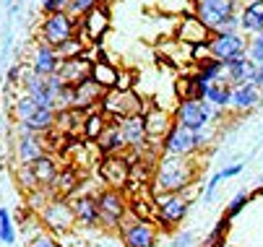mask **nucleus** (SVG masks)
<instances>
[{"instance_id":"obj_39","label":"nucleus","mask_w":263,"mask_h":247,"mask_svg":"<svg viewBox=\"0 0 263 247\" xmlns=\"http://www.w3.org/2000/svg\"><path fill=\"white\" fill-rule=\"evenodd\" d=\"M0 242L3 244L16 242V227H13V216L8 208H0Z\"/></svg>"},{"instance_id":"obj_49","label":"nucleus","mask_w":263,"mask_h":247,"mask_svg":"<svg viewBox=\"0 0 263 247\" xmlns=\"http://www.w3.org/2000/svg\"><path fill=\"white\" fill-rule=\"evenodd\" d=\"M219 182H221V177H219V174H214V177L209 180V185H206V193H203V198H206V200H211V198H214V193H216Z\"/></svg>"},{"instance_id":"obj_6","label":"nucleus","mask_w":263,"mask_h":247,"mask_svg":"<svg viewBox=\"0 0 263 247\" xmlns=\"http://www.w3.org/2000/svg\"><path fill=\"white\" fill-rule=\"evenodd\" d=\"M99 110L107 115V117H133V115H143L148 110V104L130 89V91H118V89H109L104 91L102 101H99Z\"/></svg>"},{"instance_id":"obj_37","label":"nucleus","mask_w":263,"mask_h":247,"mask_svg":"<svg viewBox=\"0 0 263 247\" xmlns=\"http://www.w3.org/2000/svg\"><path fill=\"white\" fill-rule=\"evenodd\" d=\"M230 227H232V219L221 216V219L216 221V227L211 229V234L203 239V247H219V244H227L224 239H227V232H230Z\"/></svg>"},{"instance_id":"obj_40","label":"nucleus","mask_w":263,"mask_h":247,"mask_svg":"<svg viewBox=\"0 0 263 247\" xmlns=\"http://www.w3.org/2000/svg\"><path fill=\"white\" fill-rule=\"evenodd\" d=\"M94 6H99V0H68V8H65V13L70 16V18H81V16H86Z\"/></svg>"},{"instance_id":"obj_17","label":"nucleus","mask_w":263,"mask_h":247,"mask_svg":"<svg viewBox=\"0 0 263 247\" xmlns=\"http://www.w3.org/2000/svg\"><path fill=\"white\" fill-rule=\"evenodd\" d=\"M94 151L99 156H115V154H125V140H123V133H120V125L115 117H109L104 130L97 135L94 140Z\"/></svg>"},{"instance_id":"obj_4","label":"nucleus","mask_w":263,"mask_h":247,"mask_svg":"<svg viewBox=\"0 0 263 247\" xmlns=\"http://www.w3.org/2000/svg\"><path fill=\"white\" fill-rule=\"evenodd\" d=\"M191 200L182 193H157L154 195V224L164 232H172L177 224L185 221Z\"/></svg>"},{"instance_id":"obj_38","label":"nucleus","mask_w":263,"mask_h":247,"mask_svg":"<svg viewBox=\"0 0 263 247\" xmlns=\"http://www.w3.org/2000/svg\"><path fill=\"white\" fill-rule=\"evenodd\" d=\"M50 200H52V195H50L47 188H36V190H29V193H26V205H29L31 214H42V208H45Z\"/></svg>"},{"instance_id":"obj_18","label":"nucleus","mask_w":263,"mask_h":247,"mask_svg":"<svg viewBox=\"0 0 263 247\" xmlns=\"http://www.w3.org/2000/svg\"><path fill=\"white\" fill-rule=\"evenodd\" d=\"M211 37V31L191 13V16H182L177 21V29H175V39L182 42V45H191V47H198V45H206Z\"/></svg>"},{"instance_id":"obj_23","label":"nucleus","mask_w":263,"mask_h":247,"mask_svg":"<svg viewBox=\"0 0 263 247\" xmlns=\"http://www.w3.org/2000/svg\"><path fill=\"white\" fill-rule=\"evenodd\" d=\"M79 182H81V172L76 167H65L58 172V177L52 180V185L47 190L52 198H73L79 193Z\"/></svg>"},{"instance_id":"obj_13","label":"nucleus","mask_w":263,"mask_h":247,"mask_svg":"<svg viewBox=\"0 0 263 247\" xmlns=\"http://www.w3.org/2000/svg\"><path fill=\"white\" fill-rule=\"evenodd\" d=\"M159 149H162V154H170V156H196L198 154L196 133L182 125H172L167 130V135L159 140Z\"/></svg>"},{"instance_id":"obj_3","label":"nucleus","mask_w":263,"mask_h":247,"mask_svg":"<svg viewBox=\"0 0 263 247\" xmlns=\"http://www.w3.org/2000/svg\"><path fill=\"white\" fill-rule=\"evenodd\" d=\"M221 110H216L211 101H193V99H180L172 110V120L175 125H182L187 130H203L206 125H211L214 120H219Z\"/></svg>"},{"instance_id":"obj_25","label":"nucleus","mask_w":263,"mask_h":247,"mask_svg":"<svg viewBox=\"0 0 263 247\" xmlns=\"http://www.w3.org/2000/svg\"><path fill=\"white\" fill-rule=\"evenodd\" d=\"M55 128V110H45V107H36L24 122H16V133H36V135H45Z\"/></svg>"},{"instance_id":"obj_53","label":"nucleus","mask_w":263,"mask_h":247,"mask_svg":"<svg viewBox=\"0 0 263 247\" xmlns=\"http://www.w3.org/2000/svg\"><path fill=\"white\" fill-rule=\"evenodd\" d=\"M0 94H3V89H0Z\"/></svg>"},{"instance_id":"obj_20","label":"nucleus","mask_w":263,"mask_h":247,"mask_svg":"<svg viewBox=\"0 0 263 247\" xmlns=\"http://www.w3.org/2000/svg\"><path fill=\"white\" fill-rule=\"evenodd\" d=\"M58 76H60V81L68 84V86H79V84L89 81V76H91V60H89L86 55L63 60L60 68H58Z\"/></svg>"},{"instance_id":"obj_8","label":"nucleus","mask_w":263,"mask_h":247,"mask_svg":"<svg viewBox=\"0 0 263 247\" xmlns=\"http://www.w3.org/2000/svg\"><path fill=\"white\" fill-rule=\"evenodd\" d=\"M206 50H209V57H214L224 65V63H230L235 57H242L248 52V39L240 31H211V37L206 42Z\"/></svg>"},{"instance_id":"obj_10","label":"nucleus","mask_w":263,"mask_h":247,"mask_svg":"<svg viewBox=\"0 0 263 247\" xmlns=\"http://www.w3.org/2000/svg\"><path fill=\"white\" fill-rule=\"evenodd\" d=\"M120 239L125 247H154L159 239V227L154 224V219H133L128 216L120 224Z\"/></svg>"},{"instance_id":"obj_45","label":"nucleus","mask_w":263,"mask_h":247,"mask_svg":"<svg viewBox=\"0 0 263 247\" xmlns=\"http://www.w3.org/2000/svg\"><path fill=\"white\" fill-rule=\"evenodd\" d=\"M136 86V73H133V70H118V91H130Z\"/></svg>"},{"instance_id":"obj_43","label":"nucleus","mask_w":263,"mask_h":247,"mask_svg":"<svg viewBox=\"0 0 263 247\" xmlns=\"http://www.w3.org/2000/svg\"><path fill=\"white\" fill-rule=\"evenodd\" d=\"M250 203V193H245V190H240L230 203H227V214H224V216H227V219H235L237 214H242V208Z\"/></svg>"},{"instance_id":"obj_16","label":"nucleus","mask_w":263,"mask_h":247,"mask_svg":"<svg viewBox=\"0 0 263 247\" xmlns=\"http://www.w3.org/2000/svg\"><path fill=\"white\" fill-rule=\"evenodd\" d=\"M123 140H125V151H138L143 154L148 146V135H146V122L143 115H133V117H120L118 120Z\"/></svg>"},{"instance_id":"obj_42","label":"nucleus","mask_w":263,"mask_h":247,"mask_svg":"<svg viewBox=\"0 0 263 247\" xmlns=\"http://www.w3.org/2000/svg\"><path fill=\"white\" fill-rule=\"evenodd\" d=\"M248 60H253L255 65L258 63H263V31H258V34H253V37L248 39Z\"/></svg>"},{"instance_id":"obj_41","label":"nucleus","mask_w":263,"mask_h":247,"mask_svg":"<svg viewBox=\"0 0 263 247\" xmlns=\"http://www.w3.org/2000/svg\"><path fill=\"white\" fill-rule=\"evenodd\" d=\"M16 182L21 185V190H24V193L40 188V185H36V177H34V172H31V167H29V164H26V167H16Z\"/></svg>"},{"instance_id":"obj_51","label":"nucleus","mask_w":263,"mask_h":247,"mask_svg":"<svg viewBox=\"0 0 263 247\" xmlns=\"http://www.w3.org/2000/svg\"><path fill=\"white\" fill-rule=\"evenodd\" d=\"M99 3H102V6H107V8H109V6H112V3H115V0H99Z\"/></svg>"},{"instance_id":"obj_19","label":"nucleus","mask_w":263,"mask_h":247,"mask_svg":"<svg viewBox=\"0 0 263 247\" xmlns=\"http://www.w3.org/2000/svg\"><path fill=\"white\" fill-rule=\"evenodd\" d=\"M47 154V146H45V135H36V133H18L16 138V159H18V167H26L31 161H36L40 156Z\"/></svg>"},{"instance_id":"obj_29","label":"nucleus","mask_w":263,"mask_h":247,"mask_svg":"<svg viewBox=\"0 0 263 247\" xmlns=\"http://www.w3.org/2000/svg\"><path fill=\"white\" fill-rule=\"evenodd\" d=\"M84 115L86 112H79V110H63V112H55V130L63 135V138H76L81 125H84Z\"/></svg>"},{"instance_id":"obj_15","label":"nucleus","mask_w":263,"mask_h":247,"mask_svg":"<svg viewBox=\"0 0 263 247\" xmlns=\"http://www.w3.org/2000/svg\"><path fill=\"white\" fill-rule=\"evenodd\" d=\"M60 63H63V60L58 57L55 47L42 45V42L34 45V50H31V55H29V60H26V65L31 68V73H34V76H42V78L55 76L58 68H60Z\"/></svg>"},{"instance_id":"obj_5","label":"nucleus","mask_w":263,"mask_h":247,"mask_svg":"<svg viewBox=\"0 0 263 247\" xmlns=\"http://www.w3.org/2000/svg\"><path fill=\"white\" fill-rule=\"evenodd\" d=\"M97 205H99V227L107 232H118L120 224L128 219V195L125 190H112L104 188L97 193Z\"/></svg>"},{"instance_id":"obj_7","label":"nucleus","mask_w":263,"mask_h":247,"mask_svg":"<svg viewBox=\"0 0 263 247\" xmlns=\"http://www.w3.org/2000/svg\"><path fill=\"white\" fill-rule=\"evenodd\" d=\"M109 24H112V13L107 6H94L86 16L79 18L76 24V34L86 42V47H102L107 31H109Z\"/></svg>"},{"instance_id":"obj_31","label":"nucleus","mask_w":263,"mask_h":247,"mask_svg":"<svg viewBox=\"0 0 263 247\" xmlns=\"http://www.w3.org/2000/svg\"><path fill=\"white\" fill-rule=\"evenodd\" d=\"M99 89L109 91V89H115L118 86V68L112 65V63H102V60H94L91 63V76H89Z\"/></svg>"},{"instance_id":"obj_35","label":"nucleus","mask_w":263,"mask_h":247,"mask_svg":"<svg viewBox=\"0 0 263 247\" xmlns=\"http://www.w3.org/2000/svg\"><path fill=\"white\" fill-rule=\"evenodd\" d=\"M196 0H157V8L167 16H191Z\"/></svg>"},{"instance_id":"obj_46","label":"nucleus","mask_w":263,"mask_h":247,"mask_svg":"<svg viewBox=\"0 0 263 247\" xmlns=\"http://www.w3.org/2000/svg\"><path fill=\"white\" fill-rule=\"evenodd\" d=\"M172 247H198V237L196 232H180L172 242Z\"/></svg>"},{"instance_id":"obj_2","label":"nucleus","mask_w":263,"mask_h":247,"mask_svg":"<svg viewBox=\"0 0 263 247\" xmlns=\"http://www.w3.org/2000/svg\"><path fill=\"white\" fill-rule=\"evenodd\" d=\"M193 16L209 31H240V0H196Z\"/></svg>"},{"instance_id":"obj_33","label":"nucleus","mask_w":263,"mask_h":247,"mask_svg":"<svg viewBox=\"0 0 263 247\" xmlns=\"http://www.w3.org/2000/svg\"><path fill=\"white\" fill-rule=\"evenodd\" d=\"M230 94H232V86L224 81V76L214 84H209V91H206V101H211L216 110H227L230 107Z\"/></svg>"},{"instance_id":"obj_28","label":"nucleus","mask_w":263,"mask_h":247,"mask_svg":"<svg viewBox=\"0 0 263 247\" xmlns=\"http://www.w3.org/2000/svg\"><path fill=\"white\" fill-rule=\"evenodd\" d=\"M29 167H31L34 177H36V185H40V188H50V185H52V180L58 177V172H60V167H58V159H55L52 154H45V156H40L36 161H31Z\"/></svg>"},{"instance_id":"obj_24","label":"nucleus","mask_w":263,"mask_h":247,"mask_svg":"<svg viewBox=\"0 0 263 247\" xmlns=\"http://www.w3.org/2000/svg\"><path fill=\"white\" fill-rule=\"evenodd\" d=\"M143 122H146V135H148V140H162V138L167 135V130L175 125L172 115L164 112L162 107H148V110L143 112Z\"/></svg>"},{"instance_id":"obj_32","label":"nucleus","mask_w":263,"mask_h":247,"mask_svg":"<svg viewBox=\"0 0 263 247\" xmlns=\"http://www.w3.org/2000/svg\"><path fill=\"white\" fill-rule=\"evenodd\" d=\"M107 120H109V117H107L102 110H91V112H86V115H84V125H81V138L86 140V143H94L97 135L104 130Z\"/></svg>"},{"instance_id":"obj_27","label":"nucleus","mask_w":263,"mask_h":247,"mask_svg":"<svg viewBox=\"0 0 263 247\" xmlns=\"http://www.w3.org/2000/svg\"><path fill=\"white\" fill-rule=\"evenodd\" d=\"M240 34H258L263 31V0H250V3L240 11Z\"/></svg>"},{"instance_id":"obj_52","label":"nucleus","mask_w":263,"mask_h":247,"mask_svg":"<svg viewBox=\"0 0 263 247\" xmlns=\"http://www.w3.org/2000/svg\"><path fill=\"white\" fill-rule=\"evenodd\" d=\"M73 247H91V244H86V242H79V244H73Z\"/></svg>"},{"instance_id":"obj_34","label":"nucleus","mask_w":263,"mask_h":247,"mask_svg":"<svg viewBox=\"0 0 263 247\" xmlns=\"http://www.w3.org/2000/svg\"><path fill=\"white\" fill-rule=\"evenodd\" d=\"M193 65H196L193 73H196L203 84H214V81H219V78L224 76V65H221L219 60H214V57H203V60H198V63H193Z\"/></svg>"},{"instance_id":"obj_22","label":"nucleus","mask_w":263,"mask_h":247,"mask_svg":"<svg viewBox=\"0 0 263 247\" xmlns=\"http://www.w3.org/2000/svg\"><path fill=\"white\" fill-rule=\"evenodd\" d=\"M260 99H263V94H260L253 84L235 86L232 94H230V107H227V110H232L235 115H245V112H250V110L258 107Z\"/></svg>"},{"instance_id":"obj_9","label":"nucleus","mask_w":263,"mask_h":247,"mask_svg":"<svg viewBox=\"0 0 263 247\" xmlns=\"http://www.w3.org/2000/svg\"><path fill=\"white\" fill-rule=\"evenodd\" d=\"M40 221L47 227L50 234L63 237L70 229H76V219H73V211H70V200L68 198H52L40 214Z\"/></svg>"},{"instance_id":"obj_54","label":"nucleus","mask_w":263,"mask_h":247,"mask_svg":"<svg viewBox=\"0 0 263 247\" xmlns=\"http://www.w3.org/2000/svg\"><path fill=\"white\" fill-rule=\"evenodd\" d=\"M167 247H172V244H167Z\"/></svg>"},{"instance_id":"obj_1","label":"nucleus","mask_w":263,"mask_h":247,"mask_svg":"<svg viewBox=\"0 0 263 247\" xmlns=\"http://www.w3.org/2000/svg\"><path fill=\"white\" fill-rule=\"evenodd\" d=\"M198 180V164L193 161V156H170L162 154L154 164V174L148 190L152 195L157 193H185L191 185H196Z\"/></svg>"},{"instance_id":"obj_44","label":"nucleus","mask_w":263,"mask_h":247,"mask_svg":"<svg viewBox=\"0 0 263 247\" xmlns=\"http://www.w3.org/2000/svg\"><path fill=\"white\" fill-rule=\"evenodd\" d=\"M29 247H63L60 239L50 232H36L31 239H29Z\"/></svg>"},{"instance_id":"obj_47","label":"nucleus","mask_w":263,"mask_h":247,"mask_svg":"<svg viewBox=\"0 0 263 247\" xmlns=\"http://www.w3.org/2000/svg\"><path fill=\"white\" fill-rule=\"evenodd\" d=\"M211 138H214V130H211V125H206L203 130H196V149H198V151H203V149L211 143Z\"/></svg>"},{"instance_id":"obj_12","label":"nucleus","mask_w":263,"mask_h":247,"mask_svg":"<svg viewBox=\"0 0 263 247\" xmlns=\"http://www.w3.org/2000/svg\"><path fill=\"white\" fill-rule=\"evenodd\" d=\"M99 180L112 188V190H125L128 180H130V161L125 154H115V156H99Z\"/></svg>"},{"instance_id":"obj_48","label":"nucleus","mask_w":263,"mask_h":247,"mask_svg":"<svg viewBox=\"0 0 263 247\" xmlns=\"http://www.w3.org/2000/svg\"><path fill=\"white\" fill-rule=\"evenodd\" d=\"M242 172V164H230V167H224L221 172H216L221 180H230V177H237V174Z\"/></svg>"},{"instance_id":"obj_26","label":"nucleus","mask_w":263,"mask_h":247,"mask_svg":"<svg viewBox=\"0 0 263 247\" xmlns=\"http://www.w3.org/2000/svg\"><path fill=\"white\" fill-rule=\"evenodd\" d=\"M104 96V89H99L91 78L79 84L76 86V104H73V110L79 112H91V110H99V101Z\"/></svg>"},{"instance_id":"obj_50","label":"nucleus","mask_w":263,"mask_h":247,"mask_svg":"<svg viewBox=\"0 0 263 247\" xmlns=\"http://www.w3.org/2000/svg\"><path fill=\"white\" fill-rule=\"evenodd\" d=\"M253 86L263 94V63H258L255 65V73H253Z\"/></svg>"},{"instance_id":"obj_14","label":"nucleus","mask_w":263,"mask_h":247,"mask_svg":"<svg viewBox=\"0 0 263 247\" xmlns=\"http://www.w3.org/2000/svg\"><path fill=\"white\" fill-rule=\"evenodd\" d=\"M70 200V211L73 219H76V227L84 229H94L99 224V205H97V193H76Z\"/></svg>"},{"instance_id":"obj_21","label":"nucleus","mask_w":263,"mask_h":247,"mask_svg":"<svg viewBox=\"0 0 263 247\" xmlns=\"http://www.w3.org/2000/svg\"><path fill=\"white\" fill-rule=\"evenodd\" d=\"M253 73H255V63L248 60V55L224 63V81H227L232 89H235V86L253 84Z\"/></svg>"},{"instance_id":"obj_36","label":"nucleus","mask_w":263,"mask_h":247,"mask_svg":"<svg viewBox=\"0 0 263 247\" xmlns=\"http://www.w3.org/2000/svg\"><path fill=\"white\" fill-rule=\"evenodd\" d=\"M55 52H58V57H60V60L79 57V55H84V52H86V42L79 37V34H73L70 39H65L63 45H58V47H55Z\"/></svg>"},{"instance_id":"obj_11","label":"nucleus","mask_w":263,"mask_h":247,"mask_svg":"<svg viewBox=\"0 0 263 247\" xmlns=\"http://www.w3.org/2000/svg\"><path fill=\"white\" fill-rule=\"evenodd\" d=\"M76 18H70L65 11L63 13H47L40 24V42L42 45H50V47H58L63 45L65 39H70L73 34H76Z\"/></svg>"},{"instance_id":"obj_30","label":"nucleus","mask_w":263,"mask_h":247,"mask_svg":"<svg viewBox=\"0 0 263 247\" xmlns=\"http://www.w3.org/2000/svg\"><path fill=\"white\" fill-rule=\"evenodd\" d=\"M206 91H209V84H203L196 73H185V76L177 81V94H180V99L203 101V99H206Z\"/></svg>"}]
</instances>
